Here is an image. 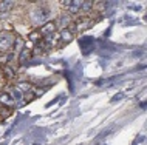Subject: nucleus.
I'll use <instances>...</instances> for the list:
<instances>
[{"label": "nucleus", "mask_w": 147, "mask_h": 145, "mask_svg": "<svg viewBox=\"0 0 147 145\" xmlns=\"http://www.w3.org/2000/svg\"><path fill=\"white\" fill-rule=\"evenodd\" d=\"M73 37H74V34L70 28H65V29L61 31V39H62L63 43H70V42L73 40Z\"/></svg>", "instance_id": "nucleus-6"}, {"label": "nucleus", "mask_w": 147, "mask_h": 145, "mask_svg": "<svg viewBox=\"0 0 147 145\" xmlns=\"http://www.w3.org/2000/svg\"><path fill=\"white\" fill-rule=\"evenodd\" d=\"M91 6H93V2H91V0H88V2H81V9L82 11H88V9H91Z\"/></svg>", "instance_id": "nucleus-12"}, {"label": "nucleus", "mask_w": 147, "mask_h": 145, "mask_svg": "<svg viewBox=\"0 0 147 145\" xmlns=\"http://www.w3.org/2000/svg\"><path fill=\"white\" fill-rule=\"evenodd\" d=\"M16 43V36L9 31H2L0 33V51L2 53H6L14 46Z\"/></svg>", "instance_id": "nucleus-2"}, {"label": "nucleus", "mask_w": 147, "mask_h": 145, "mask_svg": "<svg viewBox=\"0 0 147 145\" xmlns=\"http://www.w3.org/2000/svg\"><path fill=\"white\" fill-rule=\"evenodd\" d=\"M0 104L11 108V107H14V105H16V100L9 96V93H2V94H0Z\"/></svg>", "instance_id": "nucleus-4"}, {"label": "nucleus", "mask_w": 147, "mask_h": 145, "mask_svg": "<svg viewBox=\"0 0 147 145\" xmlns=\"http://www.w3.org/2000/svg\"><path fill=\"white\" fill-rule=\"evenodd\" d=\"M3 74H5L6 79H14V76H16V69H13L11 66H5V69H3Z\"/></svg>", "instance_id": "nucleus-10"}, {"label": "nucleus", "mask_w": 147, "mask_h": 145, "mask_svg": "<svg viewBox=\"0 0 147 145\" xmlns=\"http://www.w3.org/2000/svg\"><path fill=\"white\" fill-rule=\"evenodd\" d=\"M68 25H70V19L67 17V15H65V17L62 15V17L59 19V22L56 23V28H57V26H61L62 29H65V28H68Z\"/></svg>", "instance_id": "nucleus-9"}, {"label": "nucleus", "mask_w": 147, "mask_h": 145, "mask_svg": "<svg viewBox=\"0 0 147 145\" xmlns=\"http://www.w3.org/2000/svg\"><path fill=\"white\" fill-rule=\"evenodd\" d=\"M124 96H125L124 93H118V94H116V96H115L113 99H112V102H118V100H121V99H122V97H124Z\"/></svg>", "instance_id": "nucleus-15"}, {"label": "nucleus", "mask_w": 147, "mask_h": 145, "mask_svg": "<svg viewBox=\"0 0 147 145\" xmlns=\"http://www.w3.org/2000/svg\"><path fill=\"white\" fill-rule=\"evenodd\" d=\"M63 6H67L68 8V11L71 14H76V13H79V11H81V2H68V0H67V2H63Z\"/></svg>", "instance_id": "nucleus-5"}, {"label": "nucleus", "mask_w": 147, "mask_h": 145, "mask_svg": "<svg viewBox=\"0 0 147 145\" xmlns=\"http://www.w3.org/2000/svg\"><path fill=\"white\" fill-rule=\"evenodd\" d=\"M14 5H16V3L11 2V0H8V2H2V3H0V13H6V11H9Z\"/></svg>", "instance_id": "nucleus-8"}, {"label": "nucleus", "mask_w": 147, "mask_h": 145, "mask_svg": "<svg viewBox=\"0 0 147 145\" xmlns=\"http://www.w3.org/2000/svg\"><path fill=\"white\" fill-rule=\"evenodd\" d=\"M16 88H17L19 91H30V90H31V85H30V84H23V82H22V84H19Z\"/></svg>", "instance_id": "nucleus-13"}, {"label": "nucleus", "mask_w": 147, "mask_h": 145, "mask_svg": "<svg viewBox=\"0 0 147 145\" xmlns=\"http://www.w3.org/2000/svg\"><path fill=\"white\" fill-rule=\"evenodd\" d=\"M87 25H88V19H85V17H84V19H81V23H79L78 26H79V29H85V28H87Z\"/></svg>", "instance_id": "nucleus-14"}, {"label": "nucleus", "mask_w": 147, "mask_h": 145, "mask_svg": "<svg viewBox=\"0 0 147 145\" xmlns=\"http://www.w3.org/2000/svg\"><path fill=\"white\" fill-rule=\"evenodd\" d=\"M56 33V23L54 22H47L45 25H42L40 28V37H45V39H50L53 37V34Z\"/></svg>", "instance_id": "nucleus-3"}, {"label": "nucleus", "mask_w": 147, "mask_h": 145, "mask_svg": "<svg viewBox=\"0 0 147 145\" xmlns=\"http://www.w3.org/2000/svg\"><path fill=\"white\" fill-rule=\"evenodd\" d=\"M51 8L47 6V5H40V6H36L33 8V11H31V20L34 23H42V25H45L47 22L50 20L51 17Z\"/></svg>", "instance_id": "nucleus-1"}, {"label": "nucleus", "mask_w": 147, "mask_h": 145, "mask_svg": "<svg viewBox=\"0 0 147 145\" xmlns=\"http://www.w3.org/2000/svg\"><path fill=\"white\" fill-rule=\"evenodd\" d=\"M31 59V51L30 49H26V48H23L22 49V53H20V59H19V62H20V65H25L26 62H28Z\"/></svg>", "instance_id": "nucleus-7"}, {"label": "nucleus", "mask_w": 147, "mask_h": 145, "mask_svg": "<svg viewBox=\"0 0 147 145\" xmlns=\"http://www.w3.org/2000/svg\"><path fill=\"white\" fill-rule=\"evenodd\" d=\"M22 94H23V93L19 91L17 88H13V90H11V93H9V96L13 97L14 100H20V99H22Z\"/></svg>", "instance_id": "nucleus-11"}, {"label": "nucleus", "mask_w": 147, "mask_h": 145, "mask_svg": "<svg viewBox=\"0 0 147 145\" xmlns=\"http://www.w3.org/2000/svg\"><path fill=\"white\" fill-rule=\"evenodd\" d=\"M39 39H40V34H39V33L30 34V40H39Z\"/></svg>", "instance_id": "nucleus-16"}]
</instances>
